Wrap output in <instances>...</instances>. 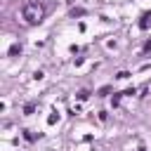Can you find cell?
<instances>
[{"label": "cell", "instance_id": "1", "mask_svg": "<svg viewBox=\"0 0 151 151\" xmlns=\"http://www.w3.org/2000/svg\"><path fill=\"white\" fill-rule=\"evenodd\" d=\"M21 19L26 21V24H40L42 21V7L38 5V2H33V0H26L24 5H21Z\"/></svg>", "mask_w": 151, "mask_h": 151}, {"label": "cell", "instance_id": "2", "mask_svg": "<svg viewBox=\"0 0 151 151\" xmlns=\"http://www.w3.org/2000/svg\"><path fill=\"white\" fill-rule=\"evenodd\" d=\"M149 26H151V12H149V14H144V17H142V21H139V28H142V31H146Z\"/></svg>", "mask_w": 151, "mask_h": 151}, {"label": "cell", "instance_id": "3", "mask_svg": "<svg viewBox=\"0 0 151 151\" xmlns=\"http://www.w3.org/2000/svg\"><path fill=\"white\" fill-rule=\"evenodd\" d=\"M21 52V45H12L9 47V57H14V54H19Z\"/></svg>", "mask_w": 151, "mask_h": 151}, {"label": "cell", "instance_id": "4", "mask_svg": "<svg viewBox=\"0 0 151 151\" xmlns=\"http://www.w3.org/2000/svg\"><path fill=\"white\" fill-rule=\"evenodd\" d=\"M87 97H90V92H87V90H80V92H78V99H80V101H85Z\"/></svg>", "mask_w": 151, "mask_h": 151}, {"label": "cell", "instance_id": "5", "mask_svg": "<svg viewBox=\"0 0 151 151\" xmlns=\"http://www.w3.org/2000/svg\"><path fill=\"white\" fill-rule=\"evenodd\" d=\"M116 78H118V80H125V78H130V73H127V71H120Z\"/></svg>", "mask_w": 151, "mask_h": 151}, {"label": "cell", "instance_id": "6", "mask_svg": "<svg viewBox=\"0 0 151 151\" xmlns=\"http://www.w3.org/2000/svg\"><path fill=\"white\" fill-rule=\"evenodd\" d=\"M33 109H35V104H28V106L24 109V113H26V116H31V113H33Z\"/></svg>", "mask_w": 151, "mask_h": 151}, {"label": "cell", "instance_id": "7", "mask_svg": "<svg viewBox=\"0 0 151 151\" xmlns=\"http://www.w3.org/2000/svg\"><path fill=\"white\" fill-rule=\"evenodd\" d=\"M24 137H26V139H35V134H33L31 130H24Z\"/></svg>", "mask_w": 151, "mask_h": 151}, {"label": "cell", "instance_id": "8", "mask_svg": "<svg viewBox=\"0 0 151 151\" xmlns=\"http://www.w3.org/2000/svg\"><path fill=\"white\" fill-rule=\"evenodd\" d=\"M144 52H146V54H151V40H146V42H144Z\"/></svg>", "mask_w": 151, "mask_h": 151}, {"label": "cell", "instance_id": "9", "mask_svg": "<svg viewBox=\"0 0 151 151\" xmlns=\"http://www.w3.org/2000/svg\"><path fill=\"white\" fill-rule=\"evenodd\" d=\"M109 92H111V87H109V85H106V87H101V90H99V94H101V97H104V94H109Z\"/></svg>", "mask_w": 151, "mask_h": 151}, {"label": "cell", "instance_id": "10", "mask_svg": "<svg viewBox=\"0 0 151 151\" xmlns=\"http://www.w3.org/2000/svg\"><path fill=\"white\" fill-rule=\"evenodd\" d=\"M99 120H109V113L106 111H99Z\"/></svg>", "mask_w": 151, "mask_h": 151}]
</instances>
